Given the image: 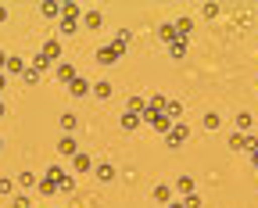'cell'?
<instances>
[{
	"instance_id": "6da1fadb",
	"label": "cell",
	"mask_w": 258,
	"mask_h": 208,
	"mask_svg": "<svg viewBox=\"0 0 258 208\" xmlns=\"http://www.w3.org/2000/svg\"><path fill=\"white\" fill-rule=\"evenodd\" d=\"M61 8H64L61 32H64V36H76V32H79V18H83V8L76 4V0H61Z\"/></svg>"
},
{
	"instance_id": "7a4b0ae2",
	"label": "cell",
	"mask_w": 258,
	"mask_h": 208,
	"mask_svg": "<svg viewBox=\"0 0 258 208\" xmlns=\"http://www.w3.org/2000/svg\"><path fill=\"white\" fill-rule=\"evenodd\" d=\"M186 140H190V126H186V122H172V129L165 133V147L176 151V147H183Z\"/></svg>"
},
{
	"instance_id": "3957f363",
	"label": "cell",
	"mask_w": 258,
	"mask_h": 208,
	"mask_svg": "<svg viewBox=\"0 0 258 208\" xmlns=\"http://www.w3.org/2000/svg\"><path fill=\"white\" fill-rule=\"evenodd\" d=\"M144 122H147L151 129H158V133H169V129H172V119H169L165 112H154V108L144 112Z\"/></svg>"
},
{
	"instance_id": "277c9868",
	"label": "cell",
	"mask_w": 258,
	"mask_h": 208,
	"mask_svg": "<svg viewBox=\"0 0 258 208\" xmlns=\"http://www.w3.org/2000/svg\"><path fill=\"white\" fill-rule=\"evenodd\" d=\"M57 154H64V158H76V154H79V147H76V136H69V133H64L61 140H57Z\"/></svg>"
},
{
	"instance_id": "5b68a950",
	"label": "cell",
	"mask_w": 258,
	"mask_h": 208,
	"mask_svg": "<svg viewBox=\"0 0 258 208\" xmlns=\"http://www.w3.org/2000/svg\"><path fill=\"white\" fill-rule=\"evenodd\" d=\"M158 40L172 47V43L179 40V32H176V25H172V22H165V25H158Z\"/></svg>"
},
{
	"instance_id": "8992f818",
	"label": "cell",
	"mask_w": 258,
	"mask_h": 208,
	"mask_svg": "<svg viewBox=\"0 0 258 208\" xmlns=\"http://www.w3.org/2000/svg\"><path fill=\"white\" fill-rule=\"evenodd\" d=\"M93 172H97V180H101V183H111V180H115V165H111V162H97Z\"/></svg>"
},
{
	"instance_id": "52a82bcc",
	"label": "cell",
	"mask_w": 258,
	"mask_h": 208,
	"mask_svg": "<svg viewBox=\"0 0 258 208\" xmlns=\"http://www.w3.org/2000/svg\"><path fill=\"white\" fill-rule=\"evenodd\" d=\"M83 22H86V29H90V32H101V29H104V15H101V11H86V15H83Z\"/></svg>"
},
{
	"instance_id": "ba28073f",
	"label": "cell",
	"mask_w": 258,
	"mask_h": 208,
	"mask_svg": "<svg viewBox=\"0 0 258 208\" xmlns=\"http://www.w3.org/2000/svg\"><path fill=\"white\" fill-rule=\"evenodd\" d=\"M172 25H176V32H179V40H190V32H194V18H190V15L176 18Z\"/></svg>"
},
{
	"instance_id": "9c48e42d",
	"label": "cell",
	"mask_w": 258,
	"mask_h": 208,
	"mask_svg": "<svg viewBox=\"0 0 258 208\" xmlns=\"http://www.w3.org/2000/svg\"><path fill=\"white\" fill-rule=\"evenodd\" d=\"M40 11H43L47 18H61V15H64V8H61V0H43V4H40Z\"/></svg>"
},
{
	"instance_id": "30bf717a",
	"label": "cell",
	"mask_w": 258,
	"mask_h": 208,
	"mask_svg": "<svg viewBox=\"0 0 258 208\" xmlns=\"http://www.w3.org/2000/svg\"><path fill=\"white\" fill-rule=\"evenodd\" d=\"M69 93H72V97H86V93H90V83H86L83 76H76V79L69 83Z\"/></svg>"
},
{
	"instance_id": "8fae6325",
	"label": "cell",
	"mask_w": 258,
	"mask_h": 208,
	"mask_svg": "<svg viewBox=\"0 0 258 208\" xmlns=\"http://www.w3.org/2000/svg\"><path fill=\"white\" fill-rule=\"evenodd\" d=\"M72 169H76V172H90V169H93V158H90L86 151H79V154L72 158Z\"/></svg>"
},
{
	"instance_id": "7c38bea8",
	"label": "cell",
	"mask_w": 258,
	"mask_h": 208,
	"mask_svg": "<svg viewBox=\"0 0 258 208\" xmlns=\"http://www.w3.org/2000/svg\"><path fill=\"white\" fill-rule=\"evenodd\" d=\"M57 126H61V129H64V133H69V136H72V133H76V129H79V119H76V115H72V112H64V115H61V119H57Z\"/></svg>"
},
{
	"instance_id": "4fadbf2b",
	"label": "cell",
	"mask_w": 258,
	"mask_h": 208,
	"mask_svg": "<svg viewBox=\"0 0 258 208\" xmlns=\"http://www.w3.org/2000/svg\"><path fill=\"white\" fill-rule=\"evenodd\" d=\"M151 197H154L158 204H169V201H172V187H165V183H158V187L151 190Z\"/></svg>"
},
{
	"instance_id": "5bb4252c",
	"label": "cell",
	"mask_w": 258,
	"mask_h": 208,
	"mask_svg": "<svg viewBox=\"0 0 258 208\" xmlns=\"http://www.w3.org/2000/svg\"><path fill=\"white\" fill-rule=\"evenodd\" d=\"M4 68H8V72H11V76H22V72H25V68H29V65H25V61H22L18 54H8V65H4Z\"/></svg>"
},
{
	"instance_id": "9a60e30c",
	"label": "cell",
	"mask_w": 258,
	"mask_h": 208,
	"mask_svg": "<svg viewBox=\"0 0 258 208\" xmlns=\"http://www.w3.org/2000/svg\"><path fill=\"white\" fill-rule=\"evenodd\" d=\"M125 112H133V115H140V119H144L147 100H144V97H129V100H125Z\"/></svg>"
},
{
	"instance_id": "2e32d148",
	"label": "cell",
	"mask_w": 258,
	"mask_h": 208,
	"mask_svg": "<svg viewBox=\"0 0 258 208\" xmlns=\"http://www.w3.org/2000/svg\"><path fill=\"white\" fill-rule=\"evenodd\" d=\"M111 47H115V54H118V58L129 50V29H122V32H118V36L111 40Z\"/></svg>"
},
{
	"instance_id": "e0dca14e",
	"label": "cell",
	"mask_w": 258,
	"mask_h": 208,
	"mask_svg": "<svg viewBox=\"0 0 258 208\" xmlns=\"http://www.w3.org/2000/svg\"><path fill=\"white\" fill-rule=\"evenodd\" d=\"M97 61H101V65H115V61H118L115 47H111V43H108V47H101V50H97Z\"/></svg>"
},
{
	"instance_id": "ac0fdd59",
	"label": "cell",
	"mask_w": 258,
	"mask_h": 208,
	"mask_svg": "<svg viewBox=\"0 0 258 208\" xmlns=\"http://www.w3.org/2000/svg\"><path fill=\"white\" fill-rule=\"evenodd\" d=\"M176 190L186 197V194H194V176H186V172H183V176H176Z\"/></svg>"
},
{
	"instance_id": "d6986e66",
	"label": "cell",
	"mask_w": 258,
	"mask_h": 208,
	"mask_svg": "<svg viewBox=\"0 0 258 208\" xmlns=\"http://www.w3.org/2000/svg\"><path fill=\"white\" fill-rule=\"evenodd\" d=\"M40 54H47L50 61H57V58H61V43H57V40H47V43L40 47Z\"/></svg>"
},
{
	"instance_id": "ffe728a7",
	"label": "cell",
	"mask_w": 258,
	"mask_h": 208,
	"mask_svg": "<svg viewBox=\"0 0 258 208\" xmlns=\"http://www.w3.org/2000/svg\"><path fill=\"white\" fill-rule=\"evenodd\" d=\"M137 126H144V119H140V115H133V112H122V129H129V133H133Z\"/></svg>"
},
{
	"instance_id": "44dd1931",
	"label": "cell",
	"mask_w": 258,
	"mask_h": 208,
	"mask_svg": "<svg viewBox=\"0 0 258 208\" xmlns=\"http://www.w3.org/2000/svg\"><path fill=\"white\" fill-rule=\"evenodd\" d=\"M90 93H93V97H101V100H108V97H111V83H104V79H101V83H93Z\"/></svg>"
},
{
	"instance_id": "7402d4cb",
	"label": "cell",
	"mask_w": 258,
	"mask_h": 208,
	"mask_svg": "<svg viewBox=\"0 0 258 208\" xmlns=\"http://www.w3.org/2000/svg\"><path fill=\"white\" fill-rule=\"evenodd\" d=\"M76 76H79V72H76V65H57V79H61V83H72Z\"/></svg>"
},
{
	"instance_id": "603a6c76",
	"label": "cell",
	"mask_w": 258,
	"mask_h": 208,
	"mask_svg": "<svg viewBox=\"0 0 258 208\" xmlns=\"http://www.w3.org/2000/svg\"><path fill=\"white\" fill-rule=\"evenodd\" d=\"M186 47H190V40H176V43L169 47V54H172V58L179 61V58H186Z\"/></svg>"
},
{
	"instance_id": "cb8c5ba5",
	"label": "cell",
	"mask_w": 258,
	"mask_h": 208,
	"mask_svg": "<svg viewBox=\"0 0 258 208\" xmlns=\"http://www.w3.org/2000/svg\"><path fill=\"white\" fill-rule=\"evenodd\" d=\"M233 122H237V133H247V129H251V126H254V122H251V115H247V112H237V119H233Z\"/></svg>"
},
{
	"instance_id": "d4e9b609",
	"label": "cell",
	"mask_w": 258,
	"mask_h": 208,
	"mask_svg": "<svg viewBox=\"0 0 258 208\" xmlns=\"http://www.w3.org/2000/svg\"><path fill=\"white\" fill-rule=\"evenodd\" d=\"M36 190H40L43 197H54V194H57V183H54V180H40V183H36Z\"/></svg>"
},
{
	"instance_id": "484cf974",
	"label": "cell",
	"mask_w": 258,
	"mask_h": 208,
	"mask_svg": "<svg viewBox=\"0 0 258 208\" xmlns=\"http://www.w3.org/2000/svg\"><path fill=\"white\" fill-rule=\"evenodd\" d=\"M165 104H169V97H165V93H154V97L147 100V108H154V112H165Z\"/></svg>"
},
{
	"instance_id": "4316f807",
	"label": "cell",
	"mask_w": 258,
	"mask_h": 208,
	"mask_svg": "<svg viewBox=\"0 0 258 208\" xmlns=\"http://www.w3.org/2000/svg\"><path fill=\"white\" fill-rule=\"evenodd\" d=\"M219 4H215V0H208V4H201V18H219Z\"/></svg>"
},
{
	"instance_id": "83f0119b",
	"label": "cell",
	"mask_w": 258,
	"mask_h": 208,
	"mask_svg": "<svg viewBox=\"0 0 258 208\" xmlns=\"http://www.w3.org/2000/svg\"><path fill=\"white\" fill-rule=\"evenodd\" d=\"M50 65H54V61H50L47 54H36V58H32V68H36V72H47Z\"/></svg>"
},
{
	"instance_id": "f1b7e54d",
	"label": "cell",
	"mask_w": 258,
	"mask_h": 208,
	"mask_svg": "<svg viewBox=\"0 0 258 208\" xmlns=\"http://www.w3.org/2000/svg\"><path fill=\"white\" fill-rule=\"evenodd\" d=\"M40 76H43V72H36V68H32V65L25 68V72H22V79H25V86H32V83H40Z\"/></svg>"
},
{
	"instance_id": "f546056e",
	"label": "cell",
	"mask_w": 258,
	"mask_h": 208,
	"mask_svg": "<svg viewBox=\"0 0 258 208\" xmlns=\"http://www.w3.org/2000/svg\"><path fill=\"white\" fill-rule=\"evenodd\" d=\"M64 176H69V172H64L61 165H50V169H47V180H54V183H61Z\"/></svg>"
},
{
	"instance_id": "4dcf8cb0",
	"label": "cell",
	"mask_w": 258,
	"mask_h": 208,
	"mask_svg": "<svg viewBox=\"0 0 258 208\" xmlns=\"http://www.w3.org/2000/svg\"><path fill=\"white\" fill-rule=\"evenodd\" d=\"M219 126H222V119H219V112H208V115H205V129H212V133H215Z\"/></svg>"
},
{
	"instance_id": "1f68e13d",
	"label": "cell",
	"mask_w": 258,
	"mask_h": 208,
	"mask_svg": "<svg viewBox=\"0 0 258 208\" xmlns=\"http://www.w3.org/2000/svg\"><path fill=\"white\" fill-rule=\"evenodd\" d=\"M165 115H169L172 122H179V115H183V108H179V104H176V100H169V104H165Z\"/></svg>"
},
{
	"instance_id": "d6a6232c",
	"label": "cell",
	"mask_w": 258,
	"mask_h": 208,
	"mask_svg": "<svg viewBox=\"0 0 258 208\" xmlns=\"http://www.w3.org/2000/svg\"><path fill=\"white\" fill-rule=\"evenodd\" d=\"M57 190H61V194H72V190H76V180H72V172H69V176H64V180L57 183Z\"/></svg>"
},
{
	"instance_id": "836d02e7",
	"label": "cell",
	"mask_w": 258,
	"mask_h": 208,
	"mask_svg": "<svg viewBox=\"0 0 258 208\" xmlns=\"http://www.w3.org/2000/svg\"><path fill=\"white\" fill-rule=\"evenodd\" d=\"M18 183H22V187H36L40 180H36V176H32V172H18Z\"/></svg>"
},
{
	"instance_id": "e575fe53",
	"label": "cell",
	"mask_w": 258,
	"mask_h": 208,
	"mask_svg": "<svg viewBox=\"0 0 258 208\" xmlns=\"http://www.w3.org/2000/svg\"><path fill=\"white\" fill-rule=\"evenodd\" d=\"M230 151H244V133H233L230 136Z\"/></svg>"
},
{
	"instance_id": "d590c367",
	"label": "cell",
	"mask_w": 258,
	"mask_h": 208,
	"mask_svg": "<svg viewBox=\"0 0 258 208\" xmlns=\"http://www.w3.org/2000/svg\"><path fill=\"white\" fill-rule=\"evenodd\" d=\"M244 151H251V154L258 151V136H247V133H244Z\"/></svg>"
},
{
	"instance_id": "8d00e7d4",
	"label": "cell",
	"mask_w": 258,
	"mask_h": 208,
	"mask_svg": "<svg viewBox=\"0 0 258 208\" xmlns=\"http://www.w3.org/2000/svg\"><path fill=\"white\" fill-rule=\"evenodd\" d=\"M183 204H186V208H201V197H198V194H186Z\"/></svg>"
},
{
	"instance_id": "74e56055",
	"label": "cell",
	"mask_w": 258,
	"mask_h": 208,
	"mask_svg": "<svg viewBox=\"0 0 258 208\" xmlns=\"http://www.w3.org/2000/svg\"><path fill=\"white\" fill-rule=\"evenodd\" d=\"M11 190H15V183L8 176H0V194H11Z\"/></svg>"
},
{
	"instance_id": "f35d334b",
	"label": "cell",
	"mask_w": 258,
	"mask_h": 208,
	"mask_svg": "<svg viewBox=\"0 0 258 208\" xmlns=\"http://www.w3.org/2000/svg\"><path fill=\"white\" fill-rule=\"evenodd\" d=\"M15 208H29V197H15Z\"/></svg>"
},
{
	"instance_id": "ab89813d",
	"label": "cell",
	"mask_w": 258,
	"mask_h": 208,
	"mask_svg": "<svg viewBox=\"0 0 258 208\" xmlns=\"http://www.w3.org/2000/svg\"><path fill=\"white\" fill-rule=\"evenodd\" d=\"M0 22H8V8L4 4H0Z\"/></svg>"
},
{
	"instance_id": "60d3db41",
	"label": "cell",
	"mask_w": 258,
	"mask_h": 208,
	"mask_svg": "<svg viewBox=\"0 0 258 208\" xmlns=\"http://www.w3.org/2000/svg\"><path fill=\"white\" fill-rule=\"evenodd\" d=\"M169 208H186V204L183 201H169Z\"/></svg>"
},
{
	"instance_id": "b9f144b4",
	"label": "cell",
	"mask_w": 258,
	"mask_h": 208,
	"mask_svg": "<svg viewBox=\"0 0 258 208\" xmlns=\"http://www.w3.org/2000/svg\"><path fill=\"white\" fill-rule=\"evenodd\" d=\"M251 165H254V169H258V151H254V154H251Z\"/></svg>"
},
{
	"instance_id": "7bdbcfd3",
	"label": "cell",
	"mask_w": 258,
	"mask_h": 208,
	"mask_svg": "<svg viewBox=\"0 0 258 208\" xmlns=\"http://www.w3.org/2000/svg\"><path fill=\"white\" fill-rule=\"evenodd\" d=\"M0 119H4V104H0Z\"/></svg>"
},
{
	"instance_id": "ee69618b",
	"label": "cell",
	"mask_w": 258,
	"mask_h": 208,
	"mask_svg": "<svg viewBox=\"0 0 258 208\" xmlns=\"http://www.w3.org/2000/svg\"><path fill=\"white\" fill-rule=\"evenodd\" d=\"M0 90H4V76H0Z\"/></svg>"
},
{
	"instance_id": "f6af8a7d",
	"label": "cell",
	"mask_w": 258,
	"mask_h": 208,
	"mask_svg": "<svg viewBox=\"0 0 258 208\" xmlns=\"http://www.w3.org/2000/svg\"><path fill=\"white\" fill-rule=\"evenodd\" d=\"M0 147H4V140H0Z\"/></svg>"
}]
</instances>
